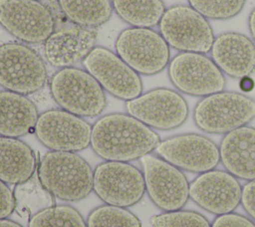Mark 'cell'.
Instances as JSON below:
<instances>
[{
	"label": "cell",
	"mask_w": 255,
	"mask_h": 227,
	"mask_svg": "<svg viewBox=\"0 0 255 227\" xmlns=\"http://www.w3.org/2000/svg\"><path fill=\"white\" fill-rule=\"evenodd\" d=\"M64 15L74 24L98 28L113 14L111 0H57Z\"/></svg>",
	"instance_id": "7402d4cb"
},
{
	"label": "cell",
	"mask_w": 255,
	"mask_h": 227,
	"mask_svg": "<svg viewBox=\"0 0 255 227\" xmlns=\"http://www.w3.org/2000/svg\"><path fill=\"white\" fill-rule=\"evenodd\" d=\"M159 135L128 114L101 116L92 125L91 147L105 160L129 162L154 151Z\"/></svg>",
	"instance_id": "6da1fadb"
},
{
	"label": "cell",
	"mask_w": 255,
	"mask_h": 227,
	"mask_svg": "<svg viewBox=\"0 0 255 227\" xmlns=\"http://www.w3.org/2000/svg\"><path fill=\"white\" fill-rule=\"evenodd\" d=\"M53 100L62 109L81 117L100 115L107 106L104 89L86 70L59 69L49 80Z\"/></svg>",
	"instance_id": "3957f363"
},
{
	"label": "cell",
	"mask_w": 255,
	"mask_h": 227,
	"mask_svg": "<svg viewBox=\"0 0 255 227\" xmlns=\"http://www.w3.org/2000/svg\"><path fill=\"white\" fill-rule=\"evenodd\" d=\"M38 154L23 140L0 135V180L17 185L35 175Z\"/></svg>",
	"instance_id": "44dd1931"
},
{
	"label": "cell",
	"mask_w": 255,
	"mask_h": 227,
	"mask_svg": "<svg viewBox=\"0 0 255 227\" xmlns=\"http://www.w3.org/2000/svg\"><path fill=\"white\" fill-rule=\"evenodd\" d=\"M255 118V100L237 92L221 91L201 98L193 109V120L202 131L226 134Z\"/></svg>",
	"instance_id": "277c9868"
},
{
	"label": "cell",
	"mask_w": 255,
	"mask_h": 227,
	"mask_svg": "<svg viewBox=\"0 0 255 227\" xmlns=\"http://www.w3.org/2000/svg\"><path fill=\"white\" fill-rule=\"evenodd\" d=\"M220 162L226 171L243 180L255 179V127L244 125L223 135Z\"/></svg>",
	"instance_id": "d6986e66"
},
{
	"label": "cell",
	"mask_w": 255,
	"mask_h": 227,
	"mask_svg": "<svg viewBox=\"0 0 255 227\" xmlns=\"http://www.w3.org/2000/svg\"><path fill=\"white\" fill-rule=\"evenodd\" d=\"M117 15L130 27L152 28L164 11L163 0H111Z\"/></svg>",
	"instance_id": "603a6c76"
},
{
	"label": "cell",
	"mask_w": 255,
	"mask_h": 227,
	"mask_svg": "<svg viewBox=\"0 0 255 227\" xmlns=\"http://www.w3.org/2000/svg\"><path fill=\"white\" fill-rule=\"evenodd\" d=\"M34 133L51 150L77 152L90 145L92 125L65 110L52 109L39 114Z\"/></svg>",
	"instance_id": "5bb4252c"
},
{
	"label": "cell",
	"mask_w": 255,
	"mask_h": 227,
	"mask_svg": "<svg viewBox=\"0 0 255 227\" xmlns=\"http://www.w3.org/2000/svg\"><path fill=\"white\" fill-rule=\"evenodd\" d=\"M82 64L104 91L115 98L128 102L142 94L139 75L110 49L96 46Z\"/></svg>",
	"instance_id": "4fadbf2b"
},
{
	"label": "cell",
	"mask_w": 255,
	"mask_h": 227,
	"mask_svg": "<svg viewBox=\"0 0 255 227\" xmlns=\"http://www.w3.org/2000/svg\"><path fill=\"white\" fill-rule=\"evenodd\" d=\"M239 87L242 92H251L254 88V81L250 77H245L239 80Z\"/></svg>",
	"instance_id": "1f68e13d"
},
{
	"label": "cell",
	"mask_w": 255,
	"mask_h": 227,
	"mask_svg": "<svg viewBox=\"0 0 255 227\" xmlns=\"http://www.w3.org/2000/svg\"><path fill=\"white\" fill-rule=\"evenodd\" d=\"M0 25L21 43L40 44L55 31L56 21L40 0H0Z\"/></svg>",
	"instance_id": "8fae6325"
},
{
	"label": "cell",
	"mask_w": 255,
	"mask_h": 227,
	"mask_svg": "<svg viewBox=\"0 0 255 227\" xmlns=\"http://www.w3.org/2000/svg\"><path fill=\"white\" fill-rule=\"evenodd\" d=\"M149 222L152 227H211V223L202 214L183 209L153 215Z\"/></svg>",
	"instance_id": "83f0119b"
},
{
	"label": "cell",
	"mask_w": 255,
	"mask_h": 227,
	"mask_svg": "<svg viewBox=\"0 0 255 227\" xmlns=\"http://www.w3.org/2000/svg\"><path fill=\"white\" fill-rule=\"evenodd\" d=\"M15 211L14 194L7 183L0 180V219L8 218Z\"/></svg>",
	"instance_id": "f546056e"
},
{
	"label": "cell",
	"mask_w": 255,
	"mask_h": 227,
	"mask_svg": "<svg viewBox=\"0 0 255 227\" xmlns=\"http://www.w3.org/2000/svg\"><path fill=\"white\" fill-rule=\"evenodd\" d=\"M93 190L106 204L130 207L145 193L142 171L128 162L106 160L94 170Z\"/></svg>",
	"instance_id": "30bf717a"
},
{
	"label": "cell",
	"mask_w": 255,
	"mask_h": 227,
	"mask_svg": "<svg viewBox=\"0 0 255 227\" xmlns=\"http://www.w3.org/2000/svg\"><path fill=\"white\" fill-rule=\"evenodd\" d=\"M37 176L55 198L63 201H79L93 191L94 170L77 152H46L38 164Z\"/></svg>",
	"instance_id": "7a4b0ae2"
},
{
	"label": "cell",
	"mask_w": 255,
	"mask_h": 227,
	"mask_svg": "<svg viewBox=\"0 0 255 227\" xmlns=\"http://www.w3.org/2000/svg\"><path fill=\"white\" fill-rule=\"evenodd\" d=\"M158 27L168 46L179 52L207 54L215 39L208 20L187 5L165 9Z\"/></svg>",
	"instance_id": "8992f818"
},
{
	"label": "cell",
	"mask_w": 255,
	"mask_h": 227,
	"mask_svg": "<svg viewBox=\"0 0 255 227\" xmlns=\"http://www.w3.org/2000/svg\"><path fill=\"white\" fill-rule=\"evenodd\" d=\"M241 191L238 178L220 169L199 173L189 183V198L216 216L233 212L240 204Z\"/></svg>",
	"instance_id": "2e32d148"
},
{
	"label": "cell",
	"mask_w": 255,
	"mask_h": 227,
	"mask_svg": "<svg viewBox=\"0 0 255 227\" xmlns=\"http://www.w3.org/2000/svg\"><path fill=\"white\" fill-rule=\"evenodd\" d=\"M86 223L87 227H141L139 219L131 211L110 204L93 209Z\"/></svg>",
	"instance_id": "484cf974"
},
{
	"label": "cell",
	"mask_w": 255,
	"mask_h": 227,
	"mask_svg": "<svg viewBox=\"0 0 255 227\" xmlns=\"http://www.w3.org/2000/svg\"><path fill=\"white\" fill-rule=\"evenodd\" d=\"M0 227H23V226L11 219L3 218V219H0Z\"/></svg>",
	"instance_id": "836d02e7"
},
{
	"label": "cell",
	"mask_w": 255,
	"mask_h": 227,
	"mask_svg": "<svg viewBox=\"0 0 255 227\" xmlns=\"http://www.w3.org/2000/svg\"><path fill=\"white\" fill-rule=\"evenodd\" d=\"M240 204L247 215L255 221V179L247 181L242 186Z\"/></svg>",
	"instance_id": "4dcf8cb0"
},
{
	"label": "cell",
	"mask_w": 255,
	"mask_h": 227,
	"mask_svg": "<svg viewBox=\"0 0 255 227\" xmlns=\"http://www.w3.org/2000/svg\"><path fill=\"white\" fill-rule=\"evenodd\" d=\"M126 110L145 125L159 130L179 127L189 114L186 100L167 88H156L128 101Z\"/></svg>",
	"instance_id": "7c38bea8"
},
{
	"label": "cell",
	"mask_w": 255,
	"mask_h": 227,
	"mask_svg": "<svg viewBox=\"0 0 255 227\" xmlns=\"http://www.w3.org/2000/svg\"><path fill=\"white\" fill-rule=\"evenodd\" d=\"M248 28H249L251 37L255 43V8L251 11L248 17Z\"/></svg>",
	"instance_id": "d6a6232c"
},
{
	"label": "cell",
	"mask_w": 255,
	"mask_h": 227,
	"mask_svg": "<svg viewBox=\"0 0 255 227\" xmlns=\"http://www.w3.org/2000/svg\"><path fill=\"white\" fill-rule=\"evenodd\" d=\"M139 161L151 202L164 212L182 209L189 199V182L183 171L151 153Z\"/></svg>",
	"instance_id": "9c48e42d"
},
{
	"label": "cell",
	"mask_w": 255,
	"mask_h": 227,
	"mask_svg": "<svg viewBox=\"0 0 255 227\" xmlns=\"http://www.w3.org/2000/svg\"><path fill=\"white\" fill-rule=\"evenodd\" d=\"M15 212L24 219H29L39 211L55 205V196L33 175L24 182L15 185Z\"/></svg>",
	"instance_id": "cb8c5ba5"
},
{
	"label": "cell",
	"mask_w": 255,
	"mask_h": 227,
	"mask_svg": "<svg viewBox=\"0 0 255 227\" xmlns=\"http://www.w3.org/2000/svg\"><path fill=\"white\" fill-rule=\"evenodd\" d=\"M48 71L42 57L24 43L0 45V86L4 90L28 96L42 90Z\"/></svg>",
	"instance_id": "5b68a950"
},
{
	"label": "cell",
	"mask_w": 255,
	"mask_h": 227,
	"mask_svg": "<svg viewBox=\"0 0 255 227\" xmlns=\"http://www.w3.org/2000/svg\"><path fill=\"white\" fill-rule=\"evenodd\" d=\"M189 6L206 19L226 20L243 9L246 0H187Z\"/></svg>",
	"instance_id": "4316f807"
},
{
	"label": "cell",
	"mask_w": 255,
	"mask_h": 227,
	"mask_svg": "<svg viewBox=\"0 0 255 227\" xmlns=\"http://www.w3.org/2000/svg\"><path fill=\"white\" fill-rule=\"evenodd\" d=\"M38 116L36 105L27 96L0 91V135L19 138L32 132Z\"/></svg>",
	"instance_id": "ffe728a7"
},
{
	"label": "cell",
	"mask_w": 255,
	"mask_h": 227,
	"mask_svg": "<svg viewBox=\"0 0 255 227\" xmlns=\"http://www.w3.org/2000/svg\"><path fill=\"white\" fill-rule=\"evenodd\" d=\"M167 74L175 89L192 97H206L224 91V74L206 54L180 52L167 66Z\"/></svg>",
	"instance_id": "ba28073f"
},
{
	"label": "cell",
	"mask_w": 255,
	"mask_h": 227,
	"mask_svg": "<svg viewBox=\"0 0 255 227\" xmlns=\"http://www.w3.org/2000/svg\"><path fill=\"white\" fill-rule=\"evenodd\" d=\"M155 153L181 169L192 173H203L220 162L219 146L207 136L198 133H182L158 142Z\"/></svg>",
	"instance_id": "9a60e30c"
},
{
	"label": "cell",
	"mask_w": 255,
	"mask_h": 227,
	"mask_svg": "<svg viewBox=\"0 0 255 227\" xmlns=\"http://www.w3.org/2000/svg\"><path fill=\"white\" fill-rule=\"evenodd\" d=\"M211 227H255V221L239 213L230 212L216 216Z\"/></svg>",
	"instance_id": "f1b7e54d"
},
{
	"label": "cell",
	"mask_w": 255,
	"mask_h": 227,
	"mask_svg": "<svg viewBox=\"0 0 255 227\" xmlns=\"http://www.w3.org/2000/svg\"><path fill=\"white\" fill-rule=\"evenodd\" d=\"M116 53L138 75L152 76L169 64V46L152 28L124 29L115 42Z\"/></svg>",
	"instance_id": "52a82bcc"
},
{
	"label": "cell",
	"mask_w": 255,
	"mask_h": 227,
	"mask_svg": "<svg viewBox=\"0 0 255 227\" xmlns=\"http://www.w3.org/2000/svg\"><path fill=\"white\" fill-rule=\"evenodd\" d=\"M210 58L220 71L233 79L250 77L255 72V43L238 32H224L215 37Z\"/></svg>",
	"instance_id": "ac0fdd59"
},
{
	"label": "cell",
	"mask_w": 255,
	"mask_h": 227,
	"mask_svg": "<svg viewBox=\"0 0 255 227\" xmlns=\"http://www.w3.org/2000/svg\"><path fill=\"white\" fill-rule=\"evenodd\" d=\"M98 29L69 24L58 29L43 43L46 61L53 67H75L96 47Z\"/></svg>",
	"instance_id": "e0dca14e"
},
{
	"label": "cell",
	"mask_w": 255,
	"mask_h": 227,
	"mask_svg": "<svg viewBox=\"0 0 255 227\" xmlns=\"http://www.w3.org/2000/svg\"><path fill=\"white\" fill-rule=\"evenodd\" d=\"M28 227H87V223L73 206L55 204L31 216Z\"/></svg>",
	"instance_id": "d4e9b609"
}]
</instances>
